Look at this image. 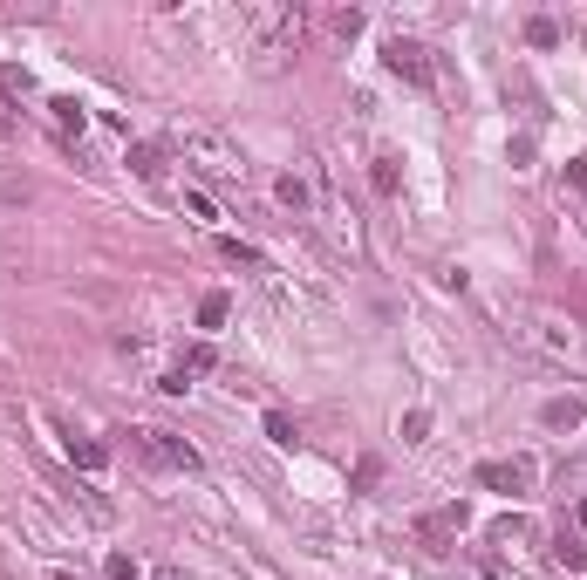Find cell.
I'll return each mask as SVG.
<instances>
[{"label":"cell","instance_id":"obj_1","mask_svg":"<svg viewBox=\"0 0 587 580\" xmlns=\"http://www.w3.org/2000/svg\"><path fill=\"white\" fill-rule=\"evenodd\" d=\"M246 28H253L260 69H280V62L301 55V41H308V7H294V0H253V7H246Z\"/></svg>","mask_w":587,"mask_h":580},{"label":"cell","instance_id":"obj_2","mask_svg":"<svg viewBox=\"0 0 587 580\" xmlns=\"http://www.w3.org/2000/svg\"><path fill=\"white\" fill-rule=\"evenodd\" d=\"M137 458L151 471H198V451L185 437H171V430H137Z\"/></svg>","mask_w":587,"mask_h":580},{"label":"cell","instance_id":"obj_3","mask_svg":"<svg viewBox=\"0 0 587 580\" xmlns=\"http://www.w3.org/2000/svg\"><path fill=\"white\" fill-rule=\"evenodd\" d=\"M478 485H485V492L519 499V492H533V485H540V464H533V458H485V464H478Z\"/></svg>","mask_w":587,"mask_h":580},{"label":"cell","instance_id":"obj_4","mask_svg":"<svg viewBox=\"0 0 587 580\" xmlns=\"http://www.w3.org/2000/svg\"><path fill=\"white\" fill-rule=\"evenodd\" d=\"M383 69H390L396 82H410V89H431V48H424V41H403V35H396L390 48H383Z\"/></svg>","mask_w":587,"mask_h":580},{"label":"cell","instance_id":"obj_5","mask_svg":"<svg viewBox=\"0 0 587 580\" xmlns=\"http://www.w3.org/2000/svg\"><path fill=\"white\" fill-rule=\"evenodd\" d=\"M471 526V512H465V499H451V505H437V512H424L417 519V540L431 546V553H451V540Z\"/></svg>","mask_w":587,"mask_h":580},{"label":"cell","instance_id":"obj_6","mask_svg":"<svg viewBox=\"0 0 587 580\" xmlns=\"http://www.w3.org/2000/svg\"><path fill=\"white\" fill-rule=\"evenodd\" d=\"M164 164H171L164 144H130V171H137L144 185H164Z\"/></svg>","mask_w":587,"mask_h":580},{"label":"cell","instance_id":"obj_7","mask_svg":"<svg viewBox=\"0 0 587 580\" xmlns=\"http://www.w3.org/2000/svg\"><path fill=\"white\" fill-rule=\"evenodd\" d=\"M581 417H587V403H581V396H553L547 410H540V424H547V430H574Z\"/></svg>","mask_w":587,"mask_h":580},{"label":"cell","instance_id":"obj_8","mask_svg":"<svg viewBox=\"0 0 587 580\" xmlns=\"http://www.w3.org/2000/svg\"><path fill=\"white\" fill-rule=\"evenodd\" d=\"M69 464H76V471H103V464H110V444H96V437H69Z\"/></svg>","mask_w":587,"mask_h":580},{"label":"cell","instance_id":"obj_9","mask_svg":"<svg viewBox=\"0 0 587 580\" xmlns=\"http://www.w3.org/2000/svg\"><path fill=\"white\" fill-rule=\"evenodd\" d=\"M212 369H219V348L212 342H192L185 355H178V376H212Z\"/></svg>","mask_w":587,"mask_h":580},{"label":"cell","instance_id":"obj_10","mask_svg":"<svg viewBox=\"0 0 587 580\" xmlns=\"http://www.w3.org/2000/svg\"><path fill=\"white\" fill-rule=\"evenodd\" d=\"M369 185L383 198H396V185H403V171H396V151H376V164H369Z\"/></svg>","mask_w":587,"mask_h":580},{"label":"cell","instance_id":"obj_11","mask_svg":"<svg viewBox=\"0 0 587 580\" xmlns=\"http://www.w3.org/2000/svg\"><path fill=\"white\" fill-rule=\"evenodd\" d=\"M0 96H7V103H28V96H35V76L14 69V62H0Z\"/></svg>","mask_w":587,"mask_h":580},{"label":"cell","instance_id":"obj_12","mask_svg":"<svg viewBox=\"0 0 587 580\" xmlns=\"http://www.w3.org/2000/svg\"><path fill=\"white\" fill-rule=\"evenodd\" d=\"M274 198H280V205H287V212H308V178H294V171H287V178H274Z\"/></svg>","mask_w":587,"mask_h":580},{"label":"cell","instance_id":"obj_13","mask_svg":"<svg viewBox=\"0 0 587 580\" xmlns=\"http://www.w3.org/2000/svg\"><path fill=\"white\" fill-rule=\"evenodd\" d=\"M553 567H567V574H581V567H587V546L574 540V533H560V540H553Z\"/></svg>","mask_w":587,"mask_h":580},{"label":"cell","instance_id":"obj_14","mask_svg":"<svg viewBox=\"0 0 587 580\" xmlns=\"http://www.w3.org/2000/svg\"><path fill=\"white\" fill-rule=\"evenodd\" d=\"M48 110H55V123H62L69 137H82V123H89V116H82V103H76V96H55Z\"/></svg>","mask_w":587,"mask_h":580},{"label":"cell","instance_id":"obj_15","mask_svg":"<svg viewBox=\"0 0 587 580\" xmlns=\"http://www.w3.org/2000/svg\"><path fill=\"white\" fill-rule=\"evenodd\" d=\"M512 540H526V519H519V512L492 519V546H512Z\"/></svg>","mask_w":587,"mask_h":580},{"label":"cell","instance_id":"obj_16","mask_svg":"<svg viewBox=\"0 0 587 580\" xmlns=\"http://www.w3.org/2000/svg\"><path fill=\"white\" fill-rule=\"evenodd\" d=\"M137 574H144V567H137L130 553H110V560H103V580H137Z\"/></svg>","mask_w":587,"mask_h":580},{"label":"cell","instance_id":"obj_17","mask_svg":"<svg viewBox=\"0 0 587 580\" xmlns=\"http://www.w3.org/2000/svg\"><path fill=\"white\" fill-rule=\"evenodd\" d=\"M219 321H226V294H205L198 301V328H219Z\"/></svg>","mask_w":587,"mask_h":580},{"label":"cell","instance_id":"obj_18","mask_svg":"<svg viewBox=\"0 0 587 580\" xmlns=\"http://www.w3.org/2000/svg\"><path fill=\"white\" fill-rule=\"evenodd\" d=\"M424 437H431V410H410L403 417V444H424Z\"/></svg>","mask_w":587,"mask_h":580},{"label":"cell","instance_id":"obj_19","mask_svg":"<svg viewBox=\"0 0 587 580\" xmlns=\"http://www.w3.org/2000/svg\"><path fill=\"white\" fill-rule=\"evenodd\" d=\"M526 41H533V48H553V41H560V28L540 14V21H526Z\"/></svg>","mask_w":587,"mask_h":580},{"label":"cell","instance_id":"obj_20","mask_svg":"<svg viewBox=\"0 0 587 580\" xmlns=\"http://www.w3.org/2000/svg\"><path fill=\"white\" fill-rule=\"evenodd\" d=\"M267 437H274V444H294V417H287V410H267Z\"/></svg>","mask_w":587,"mask_h":580},{"label":"cell","instance_id":"obj_21","mask_svg":"<svg viewBox=\"0 0 587 580\" xmlns=\"http://www.w3.org/2000/svg\"><path fill=\"white\" fill-rule=\"evenodd\" d=\"M376 478H383V458H362V464H355V492H369Z\"/></svg>","mask_w":587,"mask_h":580},{"label":"cell","instance_id":"obj_22","mask_svg":"<svg viewBox=\"0 0 587 580\" xmlns=\"http://www.w3.org/2000/svg\"><path fill=\"white\" fill-rule=\"evenodd\" d=\"M185 205H192V219H205V226L219 219V205H212V198H205V192H185Z\"/></svg>","mask_w":587,"mask_h":580},{"label":"cell","instance_id":"obj_23","mask_svg":"<svg viewBox=\"0 0 587 580\" xmlns=\"http://www.w3.org/2000/svg\"><path fill=\"white\" fill-rule=\"evenodd\" d=\"M335 35H342V41L362 35V14H355V7H342V14H335Z\"/></svg>","mask_w":587,"mask_h":580},{"label":"cell","instance_id":"obj_24","mask_svg":"<svg viewBox=\"0 0 587 580\" xmlns=\"http://www.w3.org/2000/svg\"><path fill=\"white\" fill-rule=\"evenodd\" d=\"M151 580H192V574H185V567H157Z\"/></svg>","mask_w":587,"mask_h":580},{"label":"cell","instance_id":"obj_25","mask_svg":"<svg viewBox=\"0 0 587 580\" xmlns=\"http://www.w3.org/2000/svg\"><path fill=\"white\" fill-rule=\"evenodd\" d=\"M574 526H581V533H587V499H581V505H574Z\"/></svg>","mask_w":587,"mask_h":580},{"label":"cell","instance_id":"obj_26","mask_svg":"<svg viewBox=\"0 0 587 580\" xmlns=\"http://www.w3.org/2000/svg\"><path fill=\"white\" fill-rule=\"evenodd\" d=\"M55 580H82V574H55Z\"/></svg>","mask_w":587,"mask_h":580},{"label":"cell","instance_id":"obj_27","mask_svg":"<svg viewBox=\"0 0 587 580\" xmlns=\"http://www.w3.org/2000/svg\"><path fill=\"white\" fill-rule=\"evenodd\" d=\"M581 232H587V205H581Z\"/></svg>","mask_w":587,"mask_h":580}]
</instances>
